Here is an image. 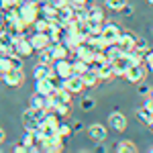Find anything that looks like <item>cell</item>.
Returning a JSON list of instances; mask_svg holds the SVG:
<instances>
[{"instance_id": "bcb514c9", "label": "cell", "mask_w": 153, "mask_h": 153, "mask_svg": "<svg viewBox=\"0 0 153 153\" xmlns=\"http://www.w3.org/2000/svg\"><path fill=\"white\" fill-rule=\"evenodd\" d=\"M143 106H145L147 110H151V112H153V102H151V100H149V98L145 100V104H143Z\"/></svg>"}, {"instance_id": "7402d4cb", "label": "cell", "mask_w": 153, "mask_h": 153, "mask_svg": "<svg viewBox=\"0 0 153 153\" xmlns=\"http://www.w3.org/2000/svg\"><path fill=\"white\" fill-rule=\"evenodd\" d=\"M96 71H98V78H100V80H112V78H114V68H112L110 61H106L104 65L98 68Z\"/></svg>"}, {"instance_id": "f1b7e54d", "label": "cell", "mask_w": 153, "mask_h": 153, "mask_svg": "<svg viewBox=\"0 0 153 153\" xmlns=\"http://www.w3.org/2000/svg\"><path fill=\"white\" fill-rule=\"evenodd\" d=\"M129 0H106V6L110 8V10H114V12H120V8L127 4Z\"/></svg>"}, {"instance_id": "603a6c76", "label": "cell", "mask_w": 153, "mask_h": 153, "mask_svg": "<svg viewBox=\"0 0 153 153\" xmlns=\"http://www.w3.org/2000/svg\"><path fill=\"white\" fill-rule=\"evenodd\" d=\"M39 14H41V16H45L49 23H59V21H57V8H55L53 4H47L45 8H41Z\"/></svg>"}, {"instance_id": "60d3db41", "label": "cell", "mask_w": 153, "mask_h": 153, "mask_svg": "<svg viewBox=\"0 0 153 153\" xmlns=\"http://www.w3.org/2000/svg\"><path fill=\"white\" fill-rule=\"evenodd\" d=\"M149 90H151V88H149V86H147V84H141V86H139V94H141V96L149 94Z\"/></svg>"}, {"instance_id": "cb8c5ba5", "label": "cell", "mask_w": 153, "mask_h": 153, "mask_svg": "<svg viewBox=\"0 0 153 153\" xmlns=\"http://www.w3.org/2000/svg\"><path fill=\"white\" fill-rule=\"evenodd\" d=\"M86 10H88V19H94V21H98V23H104V10H102L98 4L88 6Z\"/></svg>"}, {"instance_id": "e0dca14e", "label": "cell", "mask_w": 153, "mask_h": 153, "mask_svg": "<svg viewBox=\"0 0 153 153\" xmlns=\"http://www.w3.org/2000/svg\"><path fill=\"white\" fill-rule=\"evenodd\" d=\"M53 90H55V86H53V82H51V78H41V80H35V92L49 96Z\"/></svg>"}, {"instance_id": "6da1fadb", "label": "cell", "mask_w": 153, "mask_h": 153, "mask_svg": "<svg viewBox=\"0 0 153 153\" xmlns=\"http://www.w3.org/2000/svg\"><path fill=\"white\" fill-rule=\"evenodd\" d=\"M43 118H45V110L29 106V108H27V110L23 112V127H25V131L39 133V127H41Z\"/></svg>"}, {"instance_id": "ba28073f", "label": "cell", "mask_w": 153, "mask_h": 153, "mask_svg": "<svg viewBox=\"0 0 153 153\" xmlns=\"http://www.w3.org/2000/svg\"><path fill=\"white\" fill-rule=\"evenodd\" d=\"M29 41H31V45H33V49H35V53H39V51H43V49H47L49 45H51L49 35L47 33H41V31H35L33 35L29 37Z\"/></svg>"}, {"instance_id": "ac0fdd59", "label": "cell", "mask_w": 153, "mask_h": 153, "mask_svg": "<svg viewBox=\"0 0 153 153\" xmlns=\"http://www.w3.org/2000/svg\"><path fill=\"white\" fill-rule=\"evenodd\" d=\"M57 21L61 25H68L74 21V6H71L70 2L65 4V6H61V8H57Z\"/></svg>"}, {"instance_id": "836d02e7", "label": "cell", "mask_w": 153, "mask_h": 153, "mask_svg": "<svg viewBox=\"0 0 153 153\" xmlns=\"http://www.w3.org/2000/svg\"><path fill=\"white\" fill-rule=\"evenodd\" d=\"M94 106H96V102H94V98H90V96L82 98V102H80V108L82 110H92Z\"/></svg>"}, {"instance_id": "4316f807", "label": "cell", "mask_w": 153, "mask_h": 153, "mask_svg": "<svg viewBox=\"0 0 153 153\" xmlns=\"http://www.w3.org/2000/svg\"><path fill=\"white\" fill-rule=\"evenodd\" d=\"M137 118H139L141 123H145V125H147V123L153 118V112H151V110H147L145 106H141V108L137 110Z\"/></svg>"}, {"instance_id": "5b68a950", "label": "cell", "mask_w": 153, "mask_h": 153, "mask_svg": "<svg viewBox=\"0 0 153 153\" xmlns=\"http://www.w3.org/2000/svg\"><path fill=\"white\" fill-rule=\"evenodd\" d=\"M14 53H19L23 59L31 57L33 53H35V49H33V45H31V41H29V37L21 35L19 39H14Z\"/></svg>"}, {"instance_id": "c3c4849f", "label": "cell", "mask_w": 153, "mask_h": 153, "mask_svg": "<svg viewBox=\"0 0 153 153\" xmlns=\"http://www.w3.org/2000/svg\"><path fill=\"white\" fill-rule=\"evenodd\" d=\"M96 151H106V147H104V145H100V143H98V145H96Z\"/></svg>"}, {"instance_id": "9a60e30c", "label": "cell", "mask_w": 153, "mask_h": 153, "mask_svg": "<svg viewBox=\"0 0 153 153\" xmlns=\"http://www.w3.org/2000/svg\"><path fill=\"white\" fill-rule=\"evenodd\" d=\"M55 70H53V63H37L35 70H33V80H41V78H53Z\"/></svg>"}, {"instance_id": "f5cc1de1", "label": "cell", "mask_w": 153, "mask_h": 153, "mask_svg": "<svg viewBox=\"0 0 153 153\" xmlns=\"http://www.w3.org/2000/svg\"><path fill=\"white\" fill-rule=\"evenodd\" d=\"M149 153H153V147H151V149H149Z\"/></svg>"}, {"instance_id": "d6a6232c", "label": "cell", "mask_w": 153, "mask_h": 153, "mask_svg": "<svg viewBox=\"0 0 153 153\" xmlns=\"http://www.w3.org/2000/svg\"><path fill=\"white\" fill-rule=\"evenodd\" d=\"M39 63H53V57H51V53H49V47L43 49V51H39Z\"/></svg>"}, {"instance_id": "f546056e", "label": "cell", "mask_w": 153, "mask_h": 153, "mask_svg": "<svg viewBox=\"0 0 153 153\" xmlns=\"http://www.w3.org/2000/svg\"><path fill=\"white\" fill-rule=\"evenodd\" d=\"M88 68H90V65H88L86 61H82V59H78V57H76V61H74V74L82 76V74H84L86 70H88Z\"/></svg>"}, {"instance_id": "7a4b0ae2", "label": "cell", "mask_w": 153, "mask_h": 153, "mask_svg": "<svg viewBox=\"0 0 153 153\" xmlns=\"http://www.w3.org/2000/svg\"><path fill=\"white\" fill-rule=\"evenodd\" d=\"M14 10H16V14H19V16H21L29 27L39 19V12H41L35 0H21V2H19V6H16Z\"/></svg>"}, {"instance_id": "816d5d0a", "label": "cell", "mask_w": 153, "mask_h": 153, "mask_svg": "<svg viewBox=\"0 0 153 153\" xmlns=\"http://www.w3.org/2000/svg\"><path fill=\"white\" fill-rule=\"evenodd\" d=\"M145 2H147V4H153V0H145Z\"/></svg>"}, {"instance_id": "7bdbcfd3", "label": "cell", "mask_w": 153, "mask_h": 153, "mask_svg": "<svg viewBox=\"0 0 153 153\" xmlns=\"http://www.w3.org/2000/svg\"><path fill=\"white\" fill-rule=\"evenodd\" d=\"M35 2H37V6H39V10H41V8H45L47 4H51V0H35Z\"/></svg>"}, {"instance_id": "74e56055", "label": "cell", "mask_w": 153, "mask_h": 153, "mask_svg": "<svg viewBox=\"0 0 153 153\" xmlns=\"http://www.w3.org/2000/svg\"><path fill=\"white\" fill-rule=\"evenodd\" d=\"M10 70V61H8V55H0V74L2 71Z\"/></svg>"}, {"instance_id": "f907efd6", "label": "cell", "mask_w": 153, "mask_h": 153, "mask_svg": "<svg viewBox=\"0 0 153 153\" xmlns=\"http://www.w3.org/2000/svg\"><path fill=\"white\" fill-rule=\"evenodd\" d=\"M147 98H149V100H151V102H153V88H151V90H149V94H147Z\"/></svg>"}, {"instance_id": "ee69618b", "label": "cell", "mask_w": 153, "mask_h": 153, "mask_svg": "<svg viewBox=\"0 0 153 153\" xmlns=\"http://www.w3.org/2000/svg\"><path fill=\"white\" fill-rule=\"evenodd\" d=\"M68 2H70L71 6H84V4H86L88 0H68Z\"/></svg>"}, {"instance_id": "44dd1931", "label": "cell", "mask_w": 153, "mask_h": 153, "mask_svg": "<svg viewBox=\"0 0 153 153\" xmlns=\"http://www.w3.org/2000/svg\"><path fill=\"white\" fill-rule=\"evenodd\" d=\"M114 151H117V153H135V151H137V145L131 141V139H123V141L117 143Z\"/></svg>"}, {"instance_id": "5bb4252c", "label": "cell", "mask_w": 153, "mask_h": 153, "mask_svg": "<svg viewBox=\"0 0 153 153\" xmlns=\"http://www.w3.org/2000/svg\"><path fill=\"white\" fill-rule=\"evenodd\" d=\"M88 135H90V139L94 143H102L106 141V135H108V131H106L104 125H100V123H94V125H90V129H88Z\"/></svg>"}, {"instance_id": "3957f363", "label": "cell", "mask_w": 153, "mask_h": 153, "mask_svg": "<svg viewBox=\"0 0 153 153\" xmlns=\"http://www.w3.org/2000/svg\"><path fill=\"white\" fill-rule=\"evenodd\" d=\"M0 78H2V82L6 84V86H10V88H19V86L23 84V80H25L23 70H14V68L2 71V74H0Z\"/></svg>"}, {"instance_id": "b9f144b4", "label": "cell", "mask_w": 153, "mask_h": 153, "mask_svg": "<svg viewBox=\"0 0 153 153\" xmlns=\"http://www.w3.org/2000/svg\"><path fill=\"white\" fill-rule=\"evenodd\" d=\"M51 4H53L55 8H61V6H65V4H68V0H51Z\"/></svg>"}, {"instance_id": "d590c367", "label": "cell", "mask_w": 153, "mask_h": 153, "mask_svg": "<svg viewBox=\"0 0 153 153\" xmlns=\"http://www.w3.org/2000/svg\"><path fill=\"white\" fill-rule=\"evenodd\" d=\"M23 145H27V147H31V145H35V133H31V131H25L23 135Z\"/></svg>"}, {"instance_id": "681fc988", "label": "cell", "mask_w": 153, "mask_h": 153, "mask_svg": "<svg viewBox=\"0 0 153 153\" xmlns=\"http://www.w3.org/2000/svg\"><path fill=\"white\" fill-rule=\"evenodd\" d=\"M147 129H149V131H151V133H153V118H151V120H149V123H147Z\"/></svg>"}, {"instance_id": "8992f818", "label": "cell", "mask_w": 153, "mask_h": 153, "mask_svg": "<svg viewBox=\"0 0 153 153\" xmlns=\"http://www.w3.org/2000/svg\"><path fill=\"white\" fill-rule=\"evenodd\" d=\"M120 33H123V29L114 23H106V25H102V29H100V35L104 37V41L108 45H110V43H117Z\"/></svg>"}, {"instance_id": "9c48e42d", "label": "cell", "mask_w": 153, "mask_h": 153, "mask_svg": "<svg viewBox=\"0 0 153 153\" xmlns=\"http://www.w3.org/2000/svg\"><path fill=\"white\" fill-rule=\"evenodd\" d=\"M110 63H112V68H114V76H125V71L133 65L129 53H120V55H117Z\"/></svg>"}, {"instance_id": "1f68e13d", "label": "cell", "mask_w": 153, "mask_h": 153, "mask_svg": "<svg viewBox=\"0 0 153 153\" xmlns=\"http://www.w3.org/2000/svg\"><path fill=\"white\" fill-rule=\"evenodd\" d=\"M143 65L147 68V71H151V74H153V49H149V51L145 53V57H143Z\"/></svg>"}, {"instance_id": "d4e9b609", "label": "cell", "mask_w": 153, "mask_h": 153, "mask_svg": "<svg viewBox=\"0 0 153 153\" xmlns=\"http://www.w3.org/2000/svg\"><path fill=\"white\" fill-rule=\"evenodd\" d=\"M31 27H33L35 31H41V33H47V29H49V21L45 19V16H41V14H39V19H37V21H35L33 25H31Z\"/></svg>"}, {"instance_id": "f35d334b", "label": "cell", "mask_w": 153, "mask_h": 153, "mask_svg": "<svg viewBox=\"0 0 153 153\" xmlns=\"http://www.w3.org/2000/svg\"><path fill=\"white\" fill-rule=\"evenodd\" d=\"M133 10H135V8H133V4H129V2H127V4L120 8V14H123V16H131V14H133Z\"/></svg>"}, {"instance_id": "52a82bcc", "label": "cell", "mask_w": 153, "mask_h": 153, "mask_svg": "<svg viewBox=\"0 0 153 153\" xmlns=\"http://www.w3.org/2000/svg\"><path fill=\"white\" fill-rule=\"evenodd\" d=\"M53 70H55V76H59L61 80H65V78H70L71 74H74V61L70 59H57V61H53Z\"/></svg>"}, {"instance_id": "8fae6325", "label": "cell", "mask_w": 153, "mask_h": 153, "mask_svg": "<svg viewBox=\"0 0 153 153\" xmlns=\"http://www.w3.org/2000/svg\"><path fill=\"white\" fill-rule=\"evenodd\" d=\"M76 53V57L78 59H82V61H86L88 65H90V61H92V57H94V53H96V49L88 43V41H82L80 45H78V49L74 51Z\"/></svg>"}, {"instance_id": "d6986e66", "label": "cell", "mask_w": 153, "mask_h": 153, "mask_svg": "<svg viewBox=\"0 0 153 153\" xmlns=\"http://www.w3.org/2000/svg\"><path fill=\"white\" fill-rule=\"evenodd\" d=\"M82 82H84V88H94L96 84L100 82V78H98V71L92 70V68H88V70L82 74Z\"/></svg>"}, {"instance_id": "ffe728a7", "label": "cell", "mask_w": 153, "mask_h": 153, "mask_svg": "<svg viewBox=\"0 0 153 153\" xmlns=\"http://www.w3.org/2000/svg\"><path fill=\"white\" fill-rule=\"evenodd\" d=\"M31 106L33 108H41V110H47L49 108V96L35 92V94L31 96Z\"/></svg>"}, {"instance_id": "277c9868", "label": "cell", "mask_w": 153, "mask_h": 153, "mask_svg": "<svg viewBox=\"0 0 153 153\" xmlns=\"http://www.w3.org/2000/svg\"><path fill=\"white\" fill-rule=\"evenodd\" d=\"M145 74H147V68L143 63H133L129 70L125 71V78L129 80L131 84H141L145 80Z\"/></svg>"}, {"instance_id": "30bf717a", "label": "cell", "mask_w": 153, "mask_h": 153, "mask_svg": "<svg viewBox=\"0 0 153 153\" xmlns=\"http://www.w3.org/2000/svg\"><path fill=\"white\" fill-rule=\"evenodd\" d=\"M135 43H137V37L133 35V33H120V37H118L117 41V47L123 51V53H129V51H133L135 49Z\"/></svg>"}, {"instance_id": "4fadbf2b", "label": "cell", "mask_w": 153, "mask_h": 153, "mask_svg": "<svg viewBox=\"0 0 153 153\" xmlns=\"http://www.w3.org/2000/svg\"><path fill=\"white\" fill-rule=\"evenodd\" d=\"M63 88H65V90H70L71 94H80V92L84 90L82 76H78V74H71L70 78H65V80H63Z\"/></svg>"}, {"instance_id": "7c38bea8", "label": "cell", "mask_w": 153, "mask_h": 153, "mask_svg": "<svg viewBox=\"0 0 153 153\" xmlns=\"http://www.w3.org/2000/svg\"><path fill=\"white\" fill-rule=\"evenodd\" d=\"M108 127L114 129L117 133L127 131V117H125L123 112H110V114H108Z\"/></svg>"}, {"instance_id": "f6af8a7d", "label": "cell", "mask_w": 153, "mask_h": 153, "mask_svg": "<svg viewBox=\"0 0 153 153\" xmlns=\"http://www.w3.org/2000/svg\"><path fill=\"white\" fill-rule=\"evenodd\" d=\"M82 131V123H74L71 125V133H80Z\"/></svg>"}, {"instance_id": "ab89813d", "label": "cell", "mask_w": 153, "mask_h": 153, "mask_svg": "<svg viewBox=\"0 0 153 153\" xmlns=\"http://www.w3.org/2000/svg\"><path fill=\"white\" fill-rule=\"evenodd\" d=\"M12 151H14V153H29V147L23 145V143H16V145L12 147Z\"/></svg>"}, {"instance_id": "484cf974", "label": "cell", "mask_w": 153, "mask_h": 153, "mask_svg": "<svg viewBox=\"0 0 153 153\" xmlns=\"http://www.w3.org/2000/svg\"><path fill=\"white\" fill-rule=\"evenodd\" d=\"M57 135H61V137H70L71 135V125L65 123V120H59L57 123Z\"/></svg>"}, {"instance_id": "2e32d148", "label": "cell", "mask_w": 153, "mask_h": 153, "mask_svg": "<svg viewBox=\"0 0 153 153\" xmlns=\"http://www.w3.org/2000/svg\"><path fill=\"white\" fill-rule=\"evenodd\" d=\"M49 53H51L53 61H57V59H65L68 57V55H70V49L65 47L61 41H57V43H51V45H49Z\"/></svg>"}, {"instance_id": "7dc6e473", "label": "cell", "mask_w": 153, "mask_h": 153, "mask_svg": "<svg viewBox=\"0 0 153 153\" xmlns=\"http://www.w3.org/2000/svg\"><path fill=\"white\" fill-rule=\"evenodd\" d=\"M4 139H6V133H4V129H0V145L4 143Z\"/></svg>"}, {"instance_id": "e575fe53", "label": "cell", "mask_w": 153, "mask_h": 153, "mask_svg": "<svg viewBox=\"0 0 153 153\" xmlns=\"http://www.w3.org/2000/svg\"><path fill=\"white\" fill-rule=\"evenodd\" d=\"M53 110L57 112L59 117H68V114H70V104H68V102H61V104H57Z\"/></svg>"}, {"instance_id": "4dcf8cb0", "label": "cell", "mask_w": 153, "mask_h": 153, "mask_svg": "<svg viewBox=\"0 0 153 153\" xmlns=\"http://www.w3.org/2000/svg\"><path fill=\"white\" fill-rule=\"evenodd\" d=\"M19 2L21 0H0V10H12V8H16L19 6Z\"/></svg>"}, {"instance_id": "83f0119b", "label": "cell", "mask_w": 153, "mask_h": 153, "mask_svg": "<svg viewBox=\"0 0 153 153\" xmlns=\"http://www.w3.org/2000/svg\"><path fill=\"white\" fill-rule=\"evenodd\" d=\"M8 61H10V68L23 70V57H21L19 53H10V55H8Z\"/></svg>"}, {"instance_id": "8d00e7d4", "label": "cell", "mask_w": 153, "mask_h": 153, "mask_svg": "<svg viewBox=\"0 0 153 153\" xmlns=\"http://www.w3.org/2000/svg\"><path fill=\"white\" fill-rule=\"evenodd\" d=\"M135 49H139V51H143V53H147V51H149V43H147V39H143V37H137Z\"/></svg>"}]
</instances>
